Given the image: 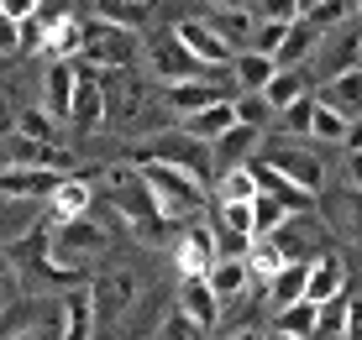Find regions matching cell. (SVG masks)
I'll return each mask as SVG.
<instances>
[{"label": "cell", "instance_id": "6f0895ef", "mask_svg": "<svg viewBox=\"0 0 362 340\" xmlns=\"http://www.w3.org/2000/svg\"><path fill=\"white\" fill-rule=\"evenodd\" d=\"M6 68H11V58H0V73H6Z\"/></svg>", "mask_w": 362, "mask_h": 340}, {"label": "cell", "instance_id": "7402d4cb", "mask_svg": "<svg viewBox=\"0 0 362 340\" xmlns=\"http://www.w3.org/2000/svg\"><path fill=\"white\" fill-rule=\"evenodd\" d=\"M305 95H315V79H310V68H279V73L263 84V99H268L273 121H279L289 105H299Z\"/></svg>", "mask_w": 362, "mask_h": 340}, {"label": "cell", "instance_id": "1f68e13d", "mask_svg": "<svg viewBox=\"0 0 362 340\" xmlns=\"http://www.w3.org/2000/svg\"><path fill=\"white\" fill-rule=\"evenodd\" d=\"M205 278H210V288H216L221 304H231V298H247V288H252V272H247L242 257H221L216 267L205 272Z\"/></svg>", "mask_w": 362, "mask_h": 340}, {"label": "cell", "instance_id": "680465c9", "mask_svg": "<svg viewBox=\"0 0 362 340\" xmlns=\"http://www.w3.org/2000/svg\"><path fill=\"white\" fill-rule=\"evenodd\" d=\"M357 27H362V0H357Z\"/></svg>", "mask_w": 362, "mask_h": 340}, {"label": "cell", "instance_id": "603a6c76", "mask_svg": "<svg viewBox=\"0 0 362 340\" xmlns=\"http://www.w3.org/2000/svg\"><path fill=\"white\" fill-rule=\"evenodd\" d=\"M58 320H64V340H95L100 320H95L90 288H69V293L58 298Z\"/></svg>", "mask_w": 362, "mask_h": 340}, {"label": "cell", "instance_id": "8fae6325", "mask_svg": "<svg viewBox=\"0 0 362 340\" xmlns=\"http://www.w3.org/2000/svg\"><path fill=\"white\" fill-rule=\"evenodd\" d=\"M173 262H179V278H205V272L216 267L221 251H216L210 220H189V225H184L179 241H173Z\"/></svg>", "mask_w": 362, "mask_h": 340}, {"label": "cell", "instance_id": "cb8c5ba5", "mask_svg": "<svg viewBox=\"0 0 362 340\" xmlns=\"http://www.w3.org/2000/svg\"><path fill=\"white\" fill-rule=\"evenodd\" d=\"M263 136H268V131H252V126H231L221 142H210V152H216V173H221V168H247V162L263 152Z\"/></svg>", "mask_w": 362, "mask_h": 340}, {"label": "cell", "instance_id": "bcb514c9", "mask_svg": "<svg viewBox=\"0 0 362 340\" xmlns=\"http://www.w3.org/2000/svg\"><path fill=\"white\" fill-rule=\"evenodd\" d=\"M341 340H362V293L346 288V320H341Z\"/></svg>", "mask_w": 362, "mask_h": 340}, {"label": "cell", "instance_id": "d6a6232c", "mask_svg": "<svg viewBox=\"0 0 362 340\" xmlns=\"http://www.w3.org/2000/svg\"><path fill=\"white\" fill-rule=\"evenodd\" d=\"M11 136H27V142H58V147H64V121L47 116L42 105H21L16 110V131H11Z\"/></svg>", "mask_w": 362, "mask_h": 340}, {"label": "cell", "instance_id": "11a10c76", "mask_svg": "<svg viewBox=\"0 0 362 340\" xmlns=\"http://www.w3.org/2000/svg\"><path fill=\"white\" fill-rule=\"evenodd\" d=\"M216 11H247V0H210Z\"/></svg>", "mask_w": 362, "mask_h": 340}, {"label": "cell", "instance_id": "3957f363", "mask_svg": "<svg viewBox=\"0 0 362 340\" xmlns=\"http://www.w3.org/2000/svg\"><path fill=\"white\" fill-rule=\"evenodd\" d=\"M142 183H147V194H153V205H158V215H163L168 225H189L194 215H205V199H210V188L189 178V173H179V168H168V162H142Z\"/></svg>", "mask_w": 362, "mask_h": 340}, {"label": "cell", "instance_id": "4fadbf2b", "mask_svg": "<svg viewBox=\"0 0 362 340\" xmlns=\"http://www.w3.org/2000/svg\"><path fill=\"white\" fill-rule=\"evenodd\" d=\"M142 53H147V63H153V73L163 84H179V79H205V73H216V68H199V63L184 53V42L173 32H158L153 42H142Z\"/></svg>", "mask_w": 362, "mask_h": 340}, {"label": "cell", "instance_id": "f6af8a7d", "mask_svg": "<svg viewBox=\"0 0 362 340\" xmlns=\"http://www.w3.org/2000/svg\"><path fill=\"white\" fill-rule=\"evenodd\" d=\"M153 340H205V330H199V324H189L179 309H173L168 320L158 324V335H153Z\"/></svg>", "mask_w": 362, "mask_h": 340}, {"label": "cell", "instance_id": "e575fe53", "mask_svg": "<svg viewBox=\"0 0 362 340\" xmlns=\"http://www.w3.org/2000/svg\"><path fill=\"white\" fill-rule=\"evenodd\" d=\"M242 262H247V272H252V283H268L273 272L284 267V251L273 246V236H252V246L242 251Z\"/></svg>", "mask_w": 362, "mask_h": 340}, {"label": "cell", "instance_id": "8d00e7d4", "mask_svg": "<svg viewBox=\"0 0 362 340\" xmlns=\"http://www.w3.org/2000/svg\"><path fill=\"white\" fill-rule=\"evenodd\" d=\"M216 194H221V199H236V205H252L263 188H257L252 168H221V173H216Z\"/></svg>", "mask_w": 362, "mask_h": 340}, {"label": "cell", "instance_id": "83f0119b", "mask_svg": "<svg viewBox=\"0 0 362 340\" xmlns=\"http://www.w3.org/2000/svg\"><path fill=\"white\" fill-rule=\"evenodd\" d=\"M231 126H236V99H216V105H205L199 116L184 121V131H189L194 142H221Z\"/></svg>", "mask_w": 362, "mask_h": 340}, {"label": "cell", "instance_id": "ffe728a7", "mask_svg": "<svg viewBox=\"0 0 362 340\" xmlns=\"http://www.w3.org/2000/svg\"><path fill=\"white\" fill-rule=\"evenodd\" d=\"M315 105H326L336 110L341 121H362V63L357 68H346V73H336V79H326L315 90Z\"/></svg>", "mask_w": 362, "mask_h": 340}, {"label": "cell", "instance_id": "484cf974", "mask_svg": "<svg viewBox=\"0 0 362 340\" xmlns=\"http://www.w3.org/2000/svg\"><path fill=\"white\" fill-rule=\"evenodd\" d=\"M320 53V32L310 27L305 16L299 21H289V32H284V47L279 53H273V63H279V68H310V58Z\"/></svg>", "mask_w": 362, "mask_h": 340}, {"label": "cell", "instance_id": "7a4b0ae2", "mask_svg": "<svg viewBox=\"0 0 362 340\" xmlns=\"http://www.w3.org/2000/svg\"><path fill=\"white\" fill-rule=\"evenodd\" d=\"M121 162H132V168H142V162H168V168L199 178L205 188L216 183V152H210V142H194L184 126L158 131V136H132V142L121 147Z\"/></svg>", "mask_w": 362, "mask_h": 340}, {"label": "cell", "instance_id": "30bf717a", "mask_svg": "<svg viewBox=\"0 0 362 340\" xmlns=\"http://www.w3.org/2000/svg\"><path fill=\"white\" fill-rule=\"evenodd\" d=\"M90 298H95V320H121L136 298H142V278H136L132 267H116V272H100L90 283Z\"/></svg>", "mask_w": 362, "mask_h": 340}, {"label": "cell", "instance_id": "f35d334b", "mask_svg": "<svg viewBox=\"0 0 362 340\" xmlns=\"http://www.w3.org/2000/svg\"><path fill=\"white\" fill-rule=\"evenodd\" d=\"M346 126H352V121H341L336 110L315 105V116H310V136H320L326 147H341V142H346Z\"/></svg>", "mask_w": 362, "mask_h": 340}, {"label": "cell", "instance_id": "f5cc1de1", "mask_svg": "<svg viewBox=\"0 0 362 340\" xmlns=\"http://www.w3.org/2000/svg\"><path fill=\"white\" fill-rule=\"evenodd\" d=\"M216 340H268V335L257 330V324H236V330H221Z\"/></svg>", "mask_w": 362, "mask_h": 340}, {"label": "cell", "instance_id": "91938a15", "mask_svg": "<svg viewBox=\"0 0 362 340\" xmlns=\"http://www.w3.org/2000/svg\"><path fill=\"white\" fill-rule=\"evenodd\" d=\"M357 293H362V288H357Z\"/></svg>", "mask_w": 362, "mask_h": 340}, {"label": "cell", "instance_id": "836d02e7", "mask_svg": "<svg viewBox=\"0 0 362 340\" xmlns=\"http://www.w3.org/2000/svg\"><path fill=\"white\" fill-rule=\"evenodd\" d=\"M315 320H320V304H310V298H299V304L279 309V320H273V330L289 335V340H310L315 335Z\"/></svg>", "mask_w": 362, "mask_h": 340}, {"label": "cell", "instance_id": "52a82bcc", "mask_svg": "<svg viewBox=\"0 0 362 340\" xmlns=\"http://www.w3.org/2000/svg\"><path fill=\"white\" fill-rule=\"evenodd\" d=\"M168 32L184 42V53H189V58L199 63V68H231L236 47H231V42H221V32L210 27L205 16H179Z\"/></svg>", "mask_w": 362, "mask_h": 340}, {"label": "cell", "instance_id": "44dd1931", "mask_svg": "<svg viewBox=\"0 0 362 340\" xmlns=\"http://www.w3.org/2000/svg\"><path fill=\"white\" fill-rule=\"evenodd\" d=\"M11 162L16 168H42V173H74V152L58 142H27V136H11Z\"/></svg>", "mask_w": 362, "mask_h": 340}, {"label": "cell", "instance_id": "f907efd6", "mask_svg": "<svg viewBox=\"0 0 362 340\" xmlns=\"http://www.w3.org/2000/svg\"><path fill=\"white\" fill-rule=\"evenodd\" d=\"M11 131H16V105H11V99H6V90H0V142H6Z\"/></svg>", "mask_w": 362, "mask_h": 340}, {"label": "cell", "instance_id": "6da1fadb", "mask_svg": "<svg viewBox=\"0 0 362 340\" xmlns=\"http://www.w3.org/2000/svg\"><path fill=\"white\" fill-rule=\"evenodd\" d=\"M79 173H84L95 188H105V194H110V210H116V220H127V231H132L142 246L168 241V220L158 215L153 194H147L142 173H136L132 162L116 157V162H95V168H79Z\"/></svg>", "mask_w": 362, "mask_h": 340}, {"label": "cell", "instance_id": "681fc988", "mask_svg": "<svg viewBox=\"0 0 362 340\" xmlns=\"http://www.w3.org/2000/svg\"><path fill=\"white\" fill-rule=\"evenodd\" d=\"M11 304H16V278H11V267L0 262V314H6Z\"/></svg>", "mask_w": 362, "mask_h": 340}, {"label": "cell", "instance_id": "2e32d148", "mask_svg": "<svg viewBox=\"0 0 362 340\" xmlns=\"http://www.w3.org/2000/svg\"><path fill=\"white\" fill-rule=\"evenodd\" d=\"M58 178L64 173H42V168H0V199L6 205H42L47 194L58 188Z\"/></svg>", "mask_w": 362, "mask_h": 340}, {"label": "cell", "instance_id": "d6986e66", "mask_svg": "<svg viewBox=\"0 0 362 340\" xmlns=\"http://www.w3.org/2000/svg\"><path fill=\"white\" fill-rule=\"evenodd\" d=\"M221 298H216V288H210V278H179V314L189 324H199V330H216L221 324Z\"/></svg>", "mask_w": 362, "mask_h": 340}, {"label": "cell", "instance_id": "7c38bea8", "mask_svg": "<svg viewBox=\"0 0 362 340\" xmlns=\"http://www.w3.org/2000/svg\"><path fill=\"white\" fill-rule=\"evenodd\" d=\"M273 246L284 251V262H315L326 246V225L315 215H284V225L273 231Z\"/></svg>", "mask_w": 362, "mask_h": 340}, {"label": "cell", "instance_id": "db71d44e", "mask_svg": "<svg viewBox=\"0 0 362 340\" xmlns=\"http://www.w3.org/2000/svg\"><path fill=\"white\" fill-rule=\"evenodd\" d=\"M346 152H362V121H352V126H346Z\"/></svg>", "mask_w": 362, "mask_h": 340}, {"label": "cell", "instance_id": "4dcf8cb0", "mask_svg": "<svg viewBox=\"0 0 362 340\" xmlns=\"http://www.w3.org/2000/svg\"><path fill=\"white\" fill-rule=\"evenodd\" d=\"M305 278H310V262H284V267L263 283V288H268V304H273V309L299 304V298H305Z\"/></svg>", "mask_w": 362, "mask_h": 340}, {"label": "cell", "instance_id": "ba28073f", "mask_svg": "<svg viewBox=\"0 0 362 340\" xmlns=\"http://www.w3.org/2000/svg\"><path fill=\"white\" fill-rule=\"evenodd\" d=\"M315 68H310V79H336V73H346V68H357L362 63V27L357 21H346V27H336V32H326L320 37V53L310 58Z\"/></svg>", "mask_w": 362, "mask_h": 340}, {"label": "cell", "instance_id": "d590c367", "mask_svg": "<svg viewBox=\"0 0 362 340\" xmlns=\"http://www.w3.org/2000/svg\"><path fill=\"white\" fill-rule=\"evenodd\" d=\"M205 21L221 32V42H231V47H236V53L252 42V27H257L252 11H216V16H205Z\"/></svg>", "mask_w": 362, "mask_h": 340}, {"label": "cell", "instance_id": "9a60e30c", "mask_svg": "<svg viewBox=\"0 0 362 340\" xmlns=\"http://www.w3.org/2000/svg\"><path fill=\"white\" fill-rule=\"evenodd\" d=\"M42 58L47 63H58V58H79V47H84V16H74V11H58V6H42Z\"/></svg>", "mask_w": 362, "mask_h": 340}, {"label": "cell", "instance_id": "7dc6e473", "mask_svg": "<svg viewBox=\"0 0 362 340\" xmlns=\"http://www.w3.org/2000/svg\"><path fill=\"white\" fill-rule=\"evenodd\" d=\"M0 11H6V16L21 27V21H32L37 11H42V0H0Z\"/></svg>", "mask_w": 362, "mask_h": 340}, {"label": "cell", "instance_id": "e0dca14e", "mask_svg": "<svg viewBox=\"0 0 362 340\" xmlns=\"http://www.w3.org/2000/svg\"><path fill=\"white\" fill-rule=\"evenodd\" d=\"M79 215H95V183L74 168V173L58 178L53 194H47V220H79Z\"/></svg>", "mask_w": 362, "mask_h": 340}, {"label": "cell", "instance_id": "f546056e", "mask_svg": "<svg viewBox=\"0 0 362 340\" xmlns=\"http://www.w3.org/2000/svg\"><path fill=\"white\" fill-rule=\"evenodd\" d=\"M279 73V63L263 58V53H236L231 58V84H236V95H263V84Z\"/></svg>", "mask_w": 362, "mask_h": 340}, {"label": "cell", "instance_id": "816d5d0a", "mask_svg": "<svg viewBox=\"0 0 362 340\" xmlns=\"http://www.w3.org/2000/svg\"><path fill=\"white\" fill-rule=\"evenodd\" d=\"M346 188L362 194V152H346Z\"/></svg>", "mask_w": 362, "mask_h": 340}, {"label": "cell", "instance_id": "ee69618b", "mask_svg": "<svg viewBox=\"0 0 362 340\" xmlns=\"http://www.w3.org/2000/svg\"><path fill=\"white\" fill-rule=\"evenodd\" d=\"M252 21H299V0H252Z\"/></svg>", "mask_w": 362, "mask_h": 340}, {"label": "cell", "instance_id": "ac0fdd59", "mask_svg": "<svg viewBox=\"0 0 362 340\" xmlns=\"http://www.w3.org/2000/svg\"><path fill=\"white\" fill-rule=\"evenodd\" d=\"M352 278H346V262L341 251H320L315 262H310V278H305V298L310 304H331V298H341Z\"/></svg>", "mask_w": 362, "mask_h": 340}, {"label": "cell", "instance_id": "d4e9b609", "mask_svg": "<svg viewBox=\"0 0 362 340\" xmlns=\"http://www.w3.org/2000/svg\"><path fill=\"white\" fill-rule=\"evenodd\" d=\"M95 16L110 21V27H127V32H147L158 16V0H90Z\"/></svg>", "mask_w": 362, "mask_h": 340}, {"label": "cell", "instance_id": "60d3db41", "mask_svg": "<svg viewBox=\"0 0 362 340\" xmlns=\"http://www.w3.org/2000/svg\"><path fill=\"white\" fill-rule=\"evenodd\" d=\"M236 126H252V131H268L273 126V110L263 95H236Z\"/></svg>", "mask_w": 362, "mask_h": 340}, {"label": "cell", "instance_id": "9c48e42d", "mask_svg": "<svg viewBox=\"0 0 362 340\" xmlns=\"http://www.w3.org/2000/svg\"><path fill=\"white\" fill-rule=\"evenodd\" d=\"M268 162V168H279L289 183H299L305 194L326 199V162H320V152H310V147H268V152H257Z\"/></svg>", "mask_w": 362, "mask_h": 340}, {"label": "cell", "instance_id": "8992f818", "mask_svg": "<svg viewBox=\"0 0 362 340\" xmlns=\"http://www.w3.org/2000/svg\"><path fill=\"white\" fill-rule=\"evenodd\" d=\"M69 131L74 136H95L105 131V84H100V68L95 63H74V99H69Z\"/></svg>", "mask_w": 362, "mask_h": 340}, {"label": "cell", "instance_id": "74e56055", "mask_svg": "<svg viewBox=\"0 0 362 340\" xmlns=\"http://www.w3.org/2000/svg\"><path fill=\"white\" fill-rule=\"evenodd\" d=\"M305 21L326 37V32H336V27H346V21H357V0H320L315 11H305Z\"/></svg>", "mask_w": 362, "mask_h": 340}, {"label": "cell", "instance_id": "b9f144b4", "mask_svg": "<svg viewBox=\"0 0 362 340\" xmlns=\"http://www.w3.org/2000/svg\"><path fill=\"white\" fill-rule=\"evenodd\" d=\"M284 225V205L273 194H257L252 199V236H273Z\"/></svg>", "mask_w": 362, "mask_h": 340}, {"label": "cell", "instance_id": "4316f807", "mask_svg": "<svg viewBox=\"0 0 362 340\" xmlns=\"http://www.w3.org/2000/svg\"><path fill=\"white\" fill-rule=\"evenodd\" d=\"M79 63V58H74ZM74 63L69 58H58V63H47V79H42V110L47 116H58V121H69V99H74Z\"/></svg>", "mask_w": 362, "mask_h": 340}, {"label": "cell", "instance_id": "ab89813d", "mask_svg": "<svg viewBox=\"0 0 362 340\" xmlns=\"http://www.w3.org/2000/svg\"><path fill=\"white\" fill-rule=\"evenodd\" d=\"M284 32H289V21H257L252 27V42L242 47V53H263V58H273L284 47Z\"/></svg>", "mask_w": 362, "mask_h": 340}, {"label": "cell", "instance_id": "5b68a950", "mask_svg": "<svg viewBox=\"0 0 362 340\" xmlns=\"http://www.w3.org/2000/svg\"><path fill=\"white\" fill-rule=\"evenodd\" d=\"M47 236H53V262H69V267H90L110 251V225L95 215L47 220Z\"/></svg>", "mask_w": 362, "mask_h": 340}, {"label": "cell", "instance_id": "5bb4252c", "mask_svg": "<svg viewBox=\"0 0 362 340\" xmlns=\"http://www.w3.org/2000/svg\"><path fill=\"white\" fill-rule=\"evenodd\" d=\"M216 99H236V95L216 79V73H205V79H179V84H168V90H163V110H168V116H179V121H189V116H199L205 105H216Z\"/></svg>", "mask_w": 362, "mask_h": 340}, {"label": "cell", "instance_id": "9f6ffc18", "mask_svg": "<svg viewBox=\"0 0 362 340\" xmlns=\"http://www.w3.org/2000/svg\"><path fill=\"white\" fill-rule=\"evenodd\" d=\"M320 6V0H299V16H305V11H315Z\"/></svg>", "mask_w": 362, "mask_h": 340}, {"label": "cell", "instance_id": "c3c4849f", "mask_svg": "<svg viewBox=\"0 0 362 340\" xmlns=\"http://www.w3.org/2000/svg\"><path fill=\"white\" fill-rule=\"evenodd\" d=\"M0 58H16V21L0 11Z\"/></svg>", "mask_w": 362, "mask_h": 340}, {"label": "cell", "instance_id": "277c9868", "mask_svg": "<svg viewBox=\"0 0 362 340\" xmlns=\"http://www.w3.org/2000/svg\"><path fill=\"white\" fill-rule=\"evenodd\" d=\"M136 58H142V32L110 27V21H100V16L84 21L79 63H95L100 73H121V68H136Z\"/></svg>", "mask_w": 362, "mask_h": 340}, {"label": "cell", "instance_id": "7bdbcfd3", "mask_svg": "<svg viewBox=\"0 0 362 340\" xmlns=\"http://www.w3.org/2000/svg\"><path fill=\"white\" fill-rule=\"evenodd\" d=\"M310 116H315V95H305L299 105H289V110L279 116V126H284L289 136H310Z\"/></svg>", "mask_w": 362, "mask_h": 340}, {"label": "cell", "instance_id": "f1b7e54d", "mask_svg": "<svg viewBox=\"0 0 362 340\" xmlns=\"http://www.w3.org/2000/svg\"><path fill=\"white\" fill-rule=\"evenodd\" d=\"M326 215H336L326 231H336L341 241H362V194H357V188L331 194V199H326Z\"/></svg>", "mask_w": 362, "mask_h": 340}]
</instances>
